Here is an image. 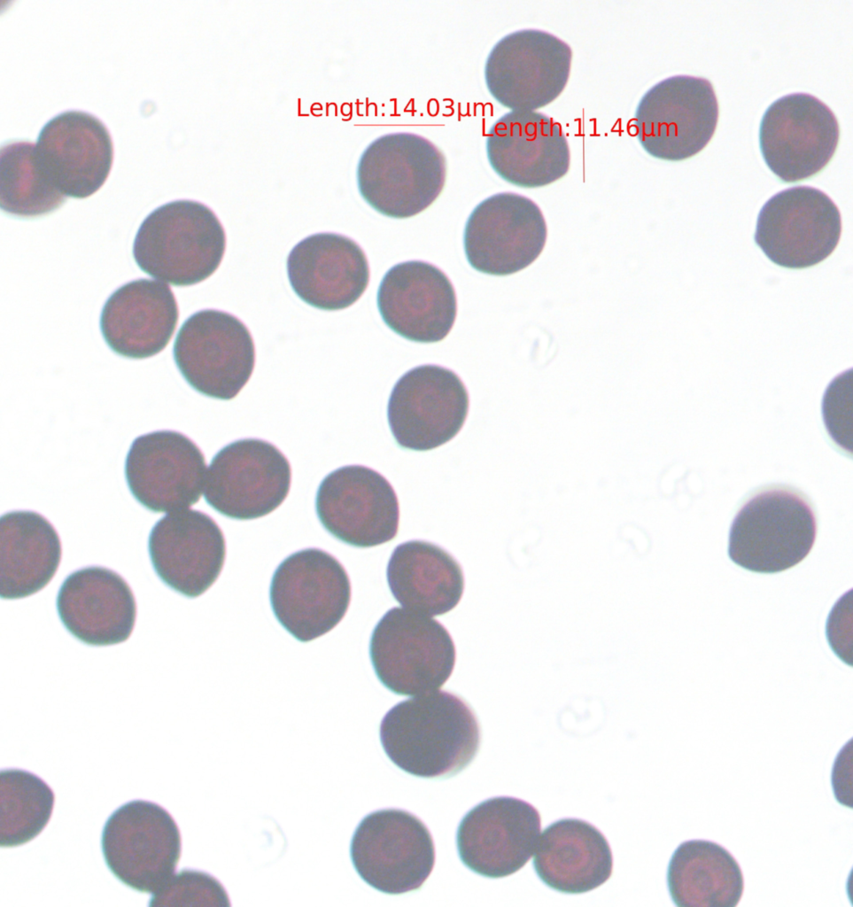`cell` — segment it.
<instances>
[{"label":"cell","instance_id":"ac0fdd59","mask_svg":"<svg viewBox=\"0 0 853 907\" xmlns=\"http://www.w3.org/2000/svg\"><path fill=\"white\" fill-rule=\"evenodd\" d=\"M205 469L202 451L189 437L160 430L133 440L124 473L133 497L148 510L164 513L185 509L199 500Z\"/></svg>","mask_w":853,"mask_h":907},{"label":"cell","instance_id":"7a4b0ae2","mask_svg":"<svg viewBox=\"0 0 853 907\" xmlns=\"http://www.w3.org/2000/svg\"><path fill=\"white\" fill-rule=\"evenodd\" d=\"M225 249V230L213 211L198 201L179 199L146 216L132 252L143 272L174 286H190L217 270Z\"/></svg>","mask_w":853,"mask_h":907},{"label":"cell","instance_id":"9c48e42d","mask_svg":"<svg viewBox=\"0 0 853 907\" xmlns=\"http://www.w3.org/2000/svg\"><path fill=\"white\" fill-rule=\"evenodd\" d=\"M173 356L179 372L196 391L229 400L252 376L255 346L248 328L237 317L221 310L203 309L182 324Z\"/></svg>","mask_w":853,"mask_h":907},{"label":"cell","instance_id":"cb8c5ba5","mask_svg":"<svg viewBox=\"0 0 853 907\" xmlns=\"http://www.w3.org/2000/svg\"><path fill=\"white\" fill-rule=\"evenodd\" d=\"M286 268L295 294L324 311L351 306L369 282L364 251L354 240L337 233H316L299 241L288 255Z\"/></svg>","mask_w":853,"mask_h":907},{"label":"cell","instance_id":"1f68e13d","mask_svg":"<svg viewBox=\"0 0 853 907\" xmlns=\"http://www.w3.org/2000/svg\"><path fill=\"white\" fill-rule=\"evenodd\" d=\"M55 803L50 787L31 771L9 768L0 772V845L25 844L49 823Z\"/></svg>","mask_w":853,"mask_h":907},{"label":"cell","instance_id":"ffe728a7","mask_svg":"<svg viewBox=\"0 0 853 907\" xmlns=\"http://www.w3.org/2000/svg\"><path fill=\"white\" fill-rule=\"evenodd\" d=\"M41 168L66 197L86 198L108 178L113 144L105 123L81 110H67L50 119L35 143Z\"/></svg>","mask_w":853,"mask_h":907},{"label":"cell","instance_id":"44dd1931","mask_svg":"<svg viewBox=\"0 0 853 907\" xmlns=\"http://www.w3.org/2000/svg\"><path fill=\"white\" fill-rule=\"evenodd\" d=\"M148 552L152 568L169 588L189 598L206 592L226 558L221 529L207 514L182 509L162 516L151 528Z\"/></svg>","mask_w":853,"mask_h":907},{"label":"cell","instance_id":"8992f818","mask_svg":"<svg viewBox=\"0 0 853 907\" xmlns=\"http://www.w3.org/2000/svg\"><path fill=\"white\" fill-rule=\"evenodd\" d=\"M351 594L349 576L340 562L313 547L287 556L275 569L269 586L276 620L300 642H310L334 629L347 612Z\"/></svg>","mask_w":853,"mask_h":907},{"label":"cell","instance_id":"277c9868","mask_svg":"<svg viewBox=\"0 0 853 907\" xmlns=\"http://www.w3.org/2000/svg\"><path fill=\"white\" fill-rule=\"evenodd\" d=\"M356 175L359 192L373 209L387 217L406 219L427 209L440 195L446 163L427 138L391 133L367 146Z\"/></svg>","mask_w":853,"mask_h":907},{"label":"cell","instance_id":"603a6c76","mask_svg":"<svg viewBox=\"0 0 853 907\" xmlns=\"http://www.w3.org/2000/svg\"><path fill=\"white\" fill-rule=\"evenodd\" d=\"M486 154L500 177L522 188L561 179L570 161L560 124L534 111H510L499 118L488 131Z\"/></svg>","mask_w":853,"mask_h":907},{"label":"cell","instance_id":"f546056e","mask_svg":"<svg viewBox=\"0 0 853 907\" xmlns=\"http://www.w3.org/2000/svg\"><path fill=\"white\" fill-rule=\"evenodd\" d=\"M666 880L671 898L679 907H735L744 890L737 860L708 840L681 842L671 855Z\"/></svg>","mask_w":853,"mask_h":907},{"label":"cell","instance_id":"ba28073f","mask_svg":"<svg viewBox=\"0 0 853 907\" xmlns=\"http://www.w3.org/2000/svg\"><path fill=\"white\" fill-rule=\"evenodd\" d=\"M350 857L359 876L388 895L418 890L435 864L432 836L424 823L401 809L368 814L356 827Z\"/></svg>","mask_w":853,"mask_h":907},{"label":"cell","instance_id":"8fae6325","mask_svg":"<svg viewBox=\"0 0 853 907\" xmlns=\"http://www.w3.org/2000/svg\"><path fill=\"white\" fill-rule=\"evenodd\" d=\"M839 208L824 191L799 185L770 198L757 216L755 242L774 264L790 269L813 267L840 241Z\"/></svg>","mask_w":853,"mask_h":907},{"label":"cell","instance_id":"4316f807","mask_svg":"<svg viewBox=\"0 0 853 907\" xmlns=\"http://www.w3.org/2000/svg\"><path fill=\"white\" fill-rule=\"evenodd\" d=\"M533 868L540 880L563 894H582L605 883L613 856L602 833L578 818L553 822L539 838Z\"/></svg>","mask_w":853,"mask_h":907},{"label":"cell","instance_id":"d6a6232c","mask_svg":"<svg viewBox=\"0 0 853 907\" xmlns=\"http://www.w3.org/2000/svg\"><path fill=\"white\" fill-rule=\"evenodd\" d=\"M149 906H229L222 884L202 871L182 869L174 874L157 892Z\"/></svg>","mask_w":853,"mask_h":907},{"label":"cell","instance_id":"7402d4cb","mask_svg":"<svg viewBox=\"0 0 853 907\" xmlns=\"http://www.w3.org/2000/svg\"><path fill=\"white\" fill-rule=\"evenodd\" d=\"M376 304L389 329L416 343L446 338L457 315L452 282L438 267L423 260L392 267L379 284Z\"/></svg>","mask_w":853,"mask_h":907},{"label":"cell","instance_id":"7c38bea8","mask_svg":"<svg viewBox=\"0 0 853 907\" xmlns=\"http://www.w3.org/2000/svg\"><path fill=\"white\" fill-rule=\"evenodd\" d=\"M571 48L539 29H522L499 40L485 66L492 97L511 111L542 108L563 91L570 76Z\"/></svg>","mask_w":853,"mask_h":907},{"label":"cell","instance_id":"d4e9b609","mask_svg":"<svg viewBox=\"0 0 853 907\" xmlns=\"http://www.w3.org/2000/svg\"><path fill=\"white\" fill-rule=\"evenodd\" d=\"M56 608L65 628L89 646L126 641L136 618V603L128 584L117 572L101 566L69 574L58 592Z\"/></svg>","mask_w":853,"mask_h":907},{"label":"cell","instance_id":"6da1fadb","mask_svg":"<svg viewBox=\"0 0 853 907\" xmlns=\"http://www.w3.org/2000/svg\"><path fill=\"white\" fill-rule=\"evenodd\" d=\"M380 741L403 771L424 779L452 777L475 758L480 725L471 707L447 691L404 700L383 717Z\"/></svg>","mask_w":853,"mask_h":907},{"label":"cell","instance_id":"83f0119b","mask_svg":"<svg viewBox=\"0 0 853 907\" xmlns=\"http://www.w3.org/2000/svg\"><path fill=\"white\" fill-rule=\"evenodd\" d=\"M394 599L405 609L429 616L454 609L464 591L460 563L439 546L414 539L398 545L386 570Z\"/></svg>","mask_w":853,"mask_h":907},{"label":"cell","instance_id":"d6986e66","mask_svg":"<svg viewBox=\"0 0 853 907\" xmlns=\"http://www.w3.org/2000/svg\"><path fill=\"white\" fill-rule=\"evenodd\" d=\"M541 818L530 802L512 796L481 802L461 818L456 846L462 864L484 877L509 876L535 851Z\"/></svg>","mask_w":853,"mask_h":907},{"label":"cell","instance_id":"5b68a950","mask_svg":"<svg viewBox=\"0 0 853 907\" xmlns=\"http://www.w3.org/2000/svg\"><path fill=\"white\" fill-rule=\"evenodd\" d=\"M369 657L379 681L399 695L441 687L453 673L454 640L438 621L401 608L389 609L375 626Z\"/></svg>","mask_w":853,"mask_h":907},{"label":"cell","instance_id":"52a82bcc","mask_svg":"<svg viewBox=\"0 0 853 907\" xmlns=\"http://www.w3.org/2000/svg\"><path fill=\"white\" fill-rule=\"evenodd\" d=\"M101 849L107 868L121 883L157 892L174 874L182 852L179 827L159 804L132 800L106 819Z\"/></svg>","mask_w":853,"mask_h":907},{"label":"cell","instance_id":"30bf717a","mask_svg":"<svg viewBox=\"0 0 853 907\" xmlns=\"http://www.w3.org/2000/svg\"><path fill=\"white\" fill-rule=\"evenodd\" d=\"M717 120L718 103L712 83L703 77L675 75L644 94L633 128L649 155L679 161L697 154L709 143Z\"/></svg>","mask_w":853,"mask_h":907},{"label":"cell","instance_id":"4fadbf2b","mask_svg":"<svg viewBox=\"0 0 853 907\" xmlns=\"http://www.w3.org/2000/svg\"><path fill=\"white\" fill-rule=\"evenodd\" d=\"M291 482L290 462L275 445L242 438L226 445L213 457L204 498L226 517L252 520L275 510L287 498Z\"/></svg>","mask_w":853,"mask_h":907},{"label":"cell","instance_id":"9a60e30c","mask_svg":"<svg viewBox=\"0 0 853 907\" xmlns=\"http://www.w3.org/2000/svg\"><path fill=\"white\" fill-rule=\"evenodd\" d=\"M839 137L834 112L804 92L787 94L772 102L759 128L764 162L785 182L805 180L820 172L834 156Z\"/></svg>","mask_w":853,"mask_h":907},{"label":"cell","instance_id":"4dcf8cb0","mask_svg":"<svg viewBox=\"0 0 853 907\" xmlns=\"http://www.w3.org/2000/svg\"><path fill=\"white\" fill-rule=\"evenodd\" d=\"M1 209L20 218L48 214L59 208L66 196L59 192L41 168L35 144L31 141H7L1 146Z\"/></svg>","mask_w":853,"mask_h":907},{"label":"cell","instance_id":"2e32d148","mask_svg":"<svg viewBox=\"0 0 853 907\" xmlns=\"http://www.w3.org/2000/svg\"><path fill=\"white\" fill-rule=\"evenodd\" d=\"M315 510L323 528L339 541L367 548L387 543L398 532L399 507L390 482L363 465H347L320 483Z\"/></svg>","mask_w":853,"mask_h":907},{"label":"cell","instance_id":"5bb4252c","mask_svg":"<svg viewBox=\"0 0 853 907\" xmlns=\"http://www.w3.org/2000/svg\"><path fill=\"white\" fill-rule=\"evenodd\" d=\"M469 403L467 388L453 370L434 364L417 366L402 375L391 391V432L401 448L435 449L461 430Z\"/></svg>","mask_w":853,"mask_h":907},{"label":"cell","instance_id":"484cf974","mask_svg":"<svg viewBox=\"0 0 853 907\" xmlns=\"http://www.w3.org/2000/svg\"><path fill=\"white\" fill-rule=\"evenodd\" d=\"M178 318L177 302L169 286L141 278L111 294L102 308L99 327L112 352L128 359H146L167 345Z\"/></svg>","mask_w":853,"mask_h":907},{"label":"cell","instance_id":"3957f363","mask_svg":"<svg viewBox=\"0 0 853 907\" xmlns=\"http://www.w3.org/2000/svg\"><path fill=\"white\" fill-rule=\"evenodd\" d=\"M816 535L817 519L809 500L787 486L768 487L749 497L736 513L728 556L746 570L774 574L800 563Z\"/></svg>","mask_w":853,"mask_h":907},{"label":"cell","instance_id":"e0dca14e","mask_svg":"<svg viewBox=\"0 0 853 907\" xmlns=\"http://www.w3.org/2000/svg\"><path fill=\"white\" fill-rule=\"evenodd\" d=\"M547 229L539 205L513 192L494 194L469 214L464 252L475 270L503 276L533 263L545 247Z\"/></svg>","mask_w":853,"mask_h":907},{"label":"cell","instance_id":"f1b7e54d","mask_svg":"<svg viewBox=\"0 0 853 907\" xmlns=\"http://www.w3.org/2000/svg\"><path fill=\"white\" fill-rule=\"evenodd\" d=\"M0 596L22 599L44 588L56 574L62 555L54 526L32 510L1 516Z\"/></svg>","mask_w":853,"mask_h":907}]
</instances>
